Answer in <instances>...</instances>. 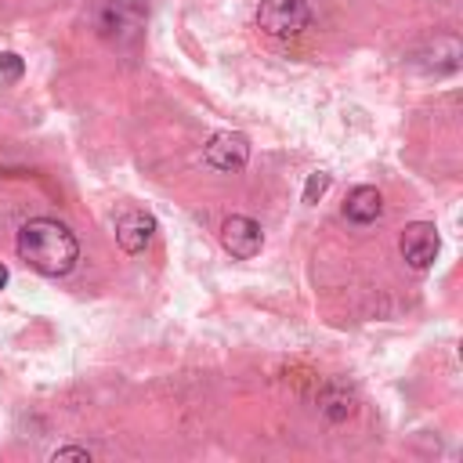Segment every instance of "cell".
Instances as JSON below:
<instances>
[{"instance_id": "1", "label": "cell", "mask_w": 463, "mask_h": 463, "mask_svg": "<svg viewBox=\"0 0 463 463\" xmlns=\"http://www.w3.org/2000/svg\"><path fill=\"white\" fill-rule=\"evenodd\" d=\"M14 250H18V257H22L33 271H40V275H47V279L69 275V271L76 268V260H80V242H76V235L69 232V224L54 221V217H33V221H25V224L18 228Z\"/></svg>"}, {"instance_id": "2", "label": "cell", "mask_w": 463, "mask_h": 463, "mask_svg": "<svg viewBox=\"0 0 463 463\" xmlns=\"http://www.w3.org/2000/svg\"><path fill=\"white\" fill-rule=\"evenodd\" d=\"M307 22H311V7L304 0H260L257 7V25L275 40L300 36Z\"/></svg>"}, {"instance_id": "3", "label": "cell", "mask_w": 463, "mask_h": 463, "mask_svg": "<svg viewBox=\"0 0 463 463\" xmlns=\"http://www.w3.org/2000/svg\"><path fill=\"white\" fill-rule=\"evenodd\" d=\"M98 29L116 43H134L145 29V7L137 0H105L98 11Z\"/></svg>"}, {"instance_id": "4", "label": "cell", "mask_w": 463, "mask_h": 463, "mask_svg": "<svg viewBox=\"0 0 463 463\" xmlns=\"http://www.w3.org/2000/svg\"><path fill=\"white\" fill-rule=\"evenodd\" d=\"M398 250H402V260L412 271H427L441 253V235L430 221H412V224H405L402 239H398Z\"/></svg>"}, {"instance_id": "5", "label": "cell", "mask_w": 463, "mask_h": 463, "mask_svg": "<svg viewBox=\"0 0 463 463\" xmlns=\"http://www.w3.org/2000/svg\"><path fill=\"white\" fill-rule=\"evenodd\" d=\"M203 163L221 174H235L250 163V137L239 130H221L203 145Z\"/></svg>"}, {"instance_id": "6", "label": "cell", "mask_w": 463, "mask_h": 463, "mask_svg": "<svg viewBox=\"0 0 463 463\" xmlns=\"http://www.w3.org/2000/svg\"><path fill=\"white\" fill-rule=\"evenodd\" d=\"M221 246H224L235 260H250V257L260 253V246H264V232H260V224H257L253 217H246V213H232V217L221 224Z\"/></svg>"}, {"instance_id": "7", "label": "cell", "mask_w": 463, "mask_h": 463, "mask_svg": "<svg viewBox=\"0 0 463 463\" xmlns=\"http://www.w3.org/2000/svg\"><path fill=\"white\" fill-rule=\"evenodd\" d=\"M156 235V217L145 213V210H127L119 221H116V242L127 250V253H141Z\"/></svg>"}, {"instance_id": "8", "label": "cell", "mask_w": 463, "mask_h": 463, "mask_svg": "<svg viewBox=\"0 0 463 463\" xmlns=\"http://www.w3.org/2000/svg\"><path fill=\"white\" fill-rule=\"evenodd\" d=\"M380 213H383V195H380L376 184H358V188L347 192L344 217L351 224H373V221H380Z\"/></svg>"}, {"instance_id": "9", "label": "cell", "mask_w": 463, "mask_h": 463, "mask_svg": "<svg viewBox=\"0 0 463 463\" xmlns=\"http://www.w3.org/2000/svg\"><path fill=\"white\" fill-rule=\"evenodd\" d=\"M329 174L326 170H315V174H307V184H304V203H318L326 192H329Z\"/></svg>"}, {"instance_id": "10", "label": "cell", "mask_w": 463, "mask_h": 463, "mask_svg": "<svg viewBox=\"0 0 463 463\" xmlns=\"http://www.w3.org/2000/svg\"><path fill=\"white\" fill-rule=\"evenodd\" d=\"M22 72H25V61H22L14 51H4V54H0V80L14 83V80H22Z\"/></svg>"}, {"instance_id": "11", "label": "cell", "mask_w": 463, "mask_h": 463, "mask_svg": "<svg viewBox=\"0 0 463 463\" xmlns=\"http://www.w3.org/2000/svg\"><path fill=\"white\" fill-rule=\"evenodd\" d=\"M51 459H54V463H61V459H80V463H90V449L65 445V449H54V452H51Z\"/></svg>"}, {"instance_id": "12", "label": "cell", "mask_w": 463, "mask_h": 463, "mask_svg": "<svg viewBox=\"0 0 463 463\" xmlns=\"http://www.w3.org/2000/svg\"><path fill=\"white\" fill-rule=\"evenodd\" d=\"M4 286H7V268L0 264V289H4Z\"/></svg>"}]
</instances>
